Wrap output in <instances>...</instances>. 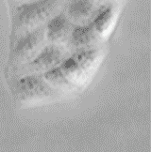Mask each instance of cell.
<instances>
[{"instance_id":"1","label":"cell","mask_w":151,"mask_h":152,"mask_svg":"<svg viewBox=\"0 0 151 152\" xmlns=\"http://www.w3.org/2000/svg\"><path fill=\"white\" fill-rule=\"evenodd\" d=\"M14 99L26 106L44 104L61 99V94L53 88L43 74H30L13 79L10 83Z\"/></svg>"},{"instance_id":"3","label":"cell","mask_w":151,"mask_h":152,"mask_svg":"<svg viewBox=\"0 0 151 152\" xmlns=\"http://www.w3.org/2000/svg\"><path fill=\"white\" fill-rule=\"evenodd\" d=\"M62 73L71 84H73L78 89H81L87 86L92 81L93 75L87 72L81 67L78 62L75 59L73 56L65 58L59 66Z\"/></svg>"},{"instance_id":"7","label":"cell","mask_w":151,"mask_h":152,"mask_svg":"<svg viewBox=\"0 0 151 152\" xmlns=\"http://www.w3.org/2000/svg\"><path fill=\"white\" fill-rule=\"evenodd\" d=\"M95 38V28L93 24L85 26L76 27L72 32L71 43L78 47V50L86 49L85 46L88 45Z\"/></svg>"},{"instance_id":"2","label":"cell","mask_w":151,"mask_h":152,"mask_svg":"<svg viewBox=\"0 0 151 152\" xmlns=\"http://www.w3.org/2000/svg\"><path fill=\"white\" fill-rule=\"evenodd\" d=\"M63 56H64L63 51L59 46H46L37 56L22 68V72H23L19 77L30 74H44L52 69L59 67L65 59Z\"/></svg>"},{"instance_id":"6","label":"cell","mask_w":151,"mask_h":152,"mask_svg":"<svg viewBox=\"0 0 151 152\" xmlns=\"http://www.w3.org/2000/svg\"><path fill=\"white\" fill-rule=\"evenodd\" d=\"M43 76L45 81L58 92H60L61 95L74 94L75 92L78 90L73 84L68 81L59 67L46 72L43 74Z\"/></svg>"},{"instance_id":"4","label":"cell","mask_w":151,"mask_h":152,"mask_svg":"<svg viewBox=\"0 0 151 152\" xmlns=\"http://www.w3.org/2000/svg\"><path fill=\"white\" fill-rule=\"evenodd\" d=\"M55 0H40L38 2L24 5L18 9L17 19L20 25L31 24L37 20H41L48 12L54 5Z\"/></svg>"},{"instance_id":"10","label":"cell","mask_w":151,"mask_h":152,"mask_svg":"<svg viewBox=\"0 0 151 152\" xmlns=\"http://www.w3.org/2000/svg\"><path fill=\"white\" fill-rule=\"evenodd\" d=\"M112 17V8L111 7H103L101 8L95 18V21L92 23L94 26L95 30L98 32H102L105 29L106 26Z\"/></svg>"},{"instance_id":"9","label":"cell","mask_w":151,"mask_h":152,"mask_svg":"<svg viewBox=\"0 0 151 152\" xmlns=\"http://www.w3.org/2000/svg\"><path fill=\"white\" fill-rule=\"evenodd\" d=\"M92 9L91 0H73L69 6V13L76 19L88 15Z\"/></svg>"},{"instance_id":"5","label":"cell","mask_w":151,"mask_h":152,"mask_svg":"<svg viewBox=\"0 0 151 152\" xmlns=\"http://www.w3.org/2000/svg\"><path fill=\"white\" fill-rule=\"evenodd\" d=\"M42 31L36 30L28 33L20 40L15 47L13 55L14 62H17L16 65H19L24 60H30L32 53L42 40Z\"/></svg>"},{"instance_id":"8","label":"cell","mask_w":151,"mask_h":152,"mask_svg":"<svg viewBox=\"0 0 151 152\" xmlns=\"http://www.w3.org/2000/svg\"><path fill=\"white\" fill-rule=\"evenodd\" d=\"M67 31V21L64 15H59L49 22L47 26V36L51 40H58L64 37Z\"/></svg>"}]
</instances>
